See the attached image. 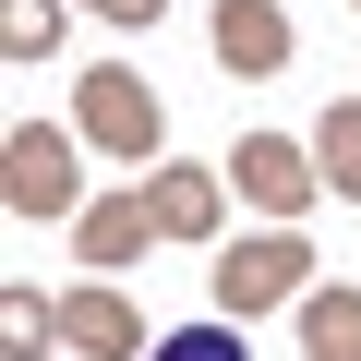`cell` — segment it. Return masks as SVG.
Listing matches in <instances>:
<instances>
[{"label": "cell", "mask_w": 361, "mask_h": 361, "mask_svg": "<svg viewBox=\"0 0 361 361\" xmlns=\"http://www.w3.org/2000/svg\"><path fill=\"white\" fill-rule=\"evenodd\" d=\"M73 133H85L97 157H121L133 180L169 157V109H157V85H145V73H121V61H97V73L73 85Z\"/></svg>", "instance_id": "6da1fadb"}, {"label": "cell", "mask_w": 361, "mask_h": 361, "mask_svg": "<svg viewBox=\"0 0 361 361\" xmlns=\"http://www.w3.org/2000/svg\"><path fill=\"white\" fill-rule=\"evenodd\" d=\"M217 313L229 325H253V313H301V289H313V241L301 229H253V241H217Z\"/></svg>", "instance_id": "7a4b0ae2"}, {"label": "cell", "mask_w": 361, "mask_h": 361, "mask_svg": "<svg viewBox=\"0 0 361 361\" xmlns=\"http://www.w3.org/2000/svg\"><path fill=\"white\" fill-rule=\"evenodd\" d=\"M0 205L13 217H85V133L13 121V145H0Z\"/></svg>", "instance_id": "3957f363"}, {"label": "cell", "mask_w": 361, "mask_h": 361, "mask_svg": "<svg viewBox=\"0 0 361 361\" xmlns=\"http://www.w3.org/2000/svg\"><path fill=\"white\" fill-rule=\"evenodd\" d=\"M229 180H241V205H253L265 229H301V217L325 205V169H313L301 133H241V145H229Z\"/></svg>", "instance_id": "277c9868"}, {"label": "cell", "mask_w": 361, "mask_h": 361, "mask_svg": "<svg viewBox=\"0 0 361 361\" xmlns=\"http://www.w3.org/2000/svg\"><path fill=\"white\" fill-rule=\"evenodd\" d=\"M157 241H169V229H157V193H145V180H121V193H85V217H73L85 277H133Z\"/></svg>", "instance_id": "5b68a950"}, {"label": "cell", "mask_w": 361, "mask_h": 361, "mask_svg": "<svg viewBox=\"0 0 361 361\" xmlns=\"http://www.w3.org/2000/svg\"><path fill=\"white\" fill-rule=\"evenodd\" d=\"M61 349L73 361H157V337H145V313L109 289V277H85V289H61Z\"/></svg>", "instance_id": "8992f818"}, {"label": "cell", "mask_w": 361, "mask_h": 361, "mask_svg": "<svg viewBox=\"0 0 361 361\" xmlns=\"http://www.w3.org/2000/svg\"><path fill=\"white\" fill-rule=\"evenodd\" d=\"M145 193H157V229H169V241H217V217H229V169H205V157H157Z\"/></svg>", "instance_id": "52a82bcc"}, {"label": "cell", "mask_w": 361, "mask_h": 361, "mask_svg": "<svg viewBox=\"0 0 361 361\" xmlns=\"http://www.w3.org/2000/svg\"><path fill=\"white\" fill-rule=\"evenodd\" d=\"M205 49L241 85H265V73H289V13H277V0H217V13H205Z\"/></svg>", "instance_id": "ba28073f"}, {"label": "cell", "mask_w": 361, "mask_h": 361, "mask_svg": "<svg viewBox=\"0 0 361 361\" xmlns=\"http://www.w3.org/2000/svg\"><path fill=\"white\" fill-rule=\"evenodd\" d=\"M301 361H361V289H301Z\"/></svg>", "instance_id": "9c48e42d"}, {"label": "cell", "mask_w": 361, "mask_h": 361, "mask_svg": "<svg viewBox=\"0 0 361 361\" xmlns=\"http://www.w3.org/2000/svg\"><path fill=\"white\" fill-rule=\"evenodd\" d=\"M49 349H61V301L13 277V289H0V361H49Z\"/></svg>", "instance_id": "30bf717a"}, {"label": "cell", "mask_w": 361, "mask_h": 361, "mask_svg": "<svg viewBox=\"0 0 361 361\" xmlns=\"http://www.w3.org/2000/svg\"><path fill=\"white\" fill-rule=\"evenodd\" d=\"M313 169H325L337 205H361V97H337V109L313 121Z\"/></svg>", "instance_id": "8fae6325"}, {"label": "cell", "mask_w": 361, "mask_h": 361, "mask_svg": "<svg viewBox=\"0 0 361 361\" xmlns=\"http://www.w3.org/2000/svg\"><path fill=\"white\" fill-rule=\"evenodd\" d=\"M61 37H73V0H0V49L13 61H61Z\"/></svg>", "instance_id": "7c38bea8"}, {"label": "cell", "mask_w": 361, "mask_h": 361, "mask_svg": "<svg viewBox=\"0 0 361 361\" xmlns=\"http://www.w3.org/2000/svg\"><path fill=\"white\" fill-rule=\"evenodd\" d=\"M157 361H253V337H241L229 313H205V325H169V337H157Z\"/></svg>", "instance_id": "4fadbf2b"}, {"label": "cell", "mask_w": 361, "mask_h": 361, "mask_svg": "<svg viewBox=\"0 0 361 361\" xmlns=\"http://www.w3.org/2000/svg\"><path fill=\"white\" fill-rule=\"evenodd\" d=\"M85 13H97V25H157L169 0H85Z\"/></svg>", "instance_id": "5bb4252c"}, {"label": "cell", "mask_w": 361, "mask_h": 361, "mask_svg": "<svg viewBox=\"0 0 361 361\" xmlns=\"http://www.w3.org/2000/svg\"><path fill=\"white\" fill-rule=\"evenodd\" d=\"M349 13H361V0H349Z\"/></svg>", "instance_id": "9a60e30c"}]
</instances>
